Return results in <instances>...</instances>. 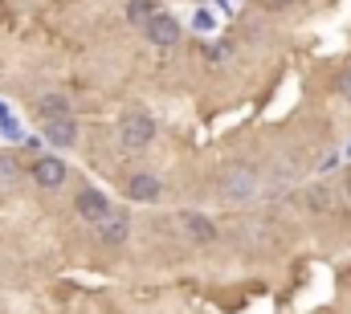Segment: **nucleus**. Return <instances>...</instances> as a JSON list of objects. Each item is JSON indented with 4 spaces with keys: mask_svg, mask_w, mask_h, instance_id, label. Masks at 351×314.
Returning a JSON list of instances; mask_svg holds the SVG:
<instances>
[{
    "mask_svg": "<svg viewBox=\"0 0 351 314\" xmlns=\"http://www.w3.org/2000/svg\"><path fill=\"white\" fill-rule=\"evenodd\" d=\"M160 192H164V184H160L156 171H131V180H127V196H131L135 204H152V200H160Z\"/></svg>",
    "mask_w": 351,
    "mask_h": 314,
    "instance_id": "39448f33",
    "label": "nucleus"
},
{
    "mask_svg": "<svg viewBox=\"0 0 351 314\" xmlns=\"http://www.w3.org/2000/svg\"><path fill=\"white\" fill-rule=\"evenodd\" d=\"M33 180L41 184V188H62L66 184V163L53 156H41L33 163Z\"/></svg>",
    "mask_w": 351,
    "mask_h": 314,
    "instance_id": "0eeeda50",
    "label": "nucleus"
},
{
    "mask_svg": "<svg viewBox=\"0 0 351 314\" xmlns=\"http://www.w3.org/2000/svg\"><path fill=\"white\" fill-rule=\"evenodd\" d=\"M152 16H160V0H127V21L131 25H147Z\"/></svg>",
    "mask_w": 351,
    "mask_h": 314,
    "instance_id": "9b49d317",
    "label": "nucleus"
},
{
    "mask_svg": "<svg viewBox=\"0 0 351 314\" xmlns=\"http://www.w3.org/2000/svg\"><path fill=\"white\" fill-rule=\"evenodd\" d=\"M114 139H119V147H123L127 156H139V152L152 147V139H156V119H152L147 110H127V114L119 119Z\"/></svg>",
    "mask_w": 351,
    "mask_h": 314,
    "instance_id": "f257e3e1",
    "label": "nucleus"
},
{
    "mask_svg": "<svg viewBox=\"0 0 351 314\" xmlns=\"http://www.w3.org/2000/svg\"><path fill=\"white\" fill-rule=\"evenodd\" d=\"M0 176H4V180H16V176H21V167H16L12 156H0Z\"/></svg>",
    "mask_w": 351,
    "mask_h": 314,
    "instance_id": "ddd939ff",
    "label": "nucleus"
},
{
    "mask_svg": "<svg viewBox=\"0 0 351 314\" xmlns=\"http://www.w3.org/2000/svg\"><path fill=\"white\" fill-rule=\"evenodd\" d=\"M221 192H225V200H229V204H237V200H250V196L258 192V176H254L250 167H237V171H229V176H225Z\"/></svg>",
    "mask_w": 351,
    "mask_h": 314,
    "instance_id": "20e7f679",
    "label": "nucleus"
},
{
    "mask_svg": "<svg viewBox=\"0 0 351 314\" xmlns=\"http://www.w3.org/2000/svg\"><path fill=\"white\" fill-rule=\"evenodd\" d=\"M98 237H102L106 245H123V241L131 237V221H127V213H110V217L98 225Z\"/></svg>",
    "mask_w": 351,
    "mask_h": 314,
    "instance_id": "1a4fd4ad",
    "label": "nucleus"
},
{
    "mask_svg": "<svg viewBox=\"0 0 351 314\" xmlns=\"http://www.w3.org/2000/svg\"><path fill=\"white\" fill-rule=\"evenodd\" d=\"M306 200H311V208H315V213H327V192H323V188H311V192H306Z\"/></svg>",
    "mask_w": 351,
    "mask_h": 314,
    "instance_id": "f8f14e48",
    "label": "nucleus"
},
{
    "mask_svg": "<svg viewBox=\"0 0 351 314\" xmlns=\"http://www.w3.org/2000/svg\"><path fill=\"white\" fill-rule=\"evenodd\" d=\"M269 8H294V4H302V0H265Z\"/></svg>",
    "mask_w": 351,
    "mask_h": 314,
    "instance_id": "2eb2a0df",
    "label": "nucleus"
},
{
    "mask_svg": "<svg viewBox=\"0 0 351 314\" xmlns=\"http://www.w3.org/2000/svg\"><path fill=\"white\" fill-rule=\"evenodd\" d=\"M41 135H45L53 147H74V143H78V123H74V114L41 119Z\"/></svg>",
    "mask_w": 351,
    "mask_h": 314,
    "instance_id": "7ed1b4c3",
    "label": "nucleus"
},
{
    "mask_svg": "<svg viewBox=\"0 0 351 314\" xmlns=\"http://www.w3.org/2000/svg\"><path fill=\"white\" fill-rule=\"evenodd\" d=\"M143 37H147L156 49H168V45H176V41H180V25H176V16L160 12V16H152V21L143 25Z\"/></svg>",
    "mask_w": 351,
    "mask_h": 314,
    "instance_id": "423d86ee",
    "label": "nucleus"
},
{
    "mask_svg": "<svg viewBox=\"0 0 351 314\" xmlns=\"http://www.w3.org/2000/svg\"><path fill=\"white\" fill-rule=\"evenodd\" d=\"M339 94H343V98H351V66L339 74Z\"/></svg>",
    "mask_w": 351,
    "mask_h": 314,
    "instance_id": "4468645a",
    "label": "nucleus"
},
{
    "mask_svg": "<svg viewBox=\"0 0 351 314\" xmlns=\"http://www.w3.org/2000/svg\"><path fill=\"white\" fill-rule=\"evenodd\" d=\"M70 114V98L66 94H41L37 98V119H62Z\"/></svg>",
    "mask_w": 351,
    "mask_h": 314,
    "instance_id": "9d476101",
    "label": "nucleus"
},
{
    "mask_svg": "<svg viewBox=\"0 0 351 314\" xmlns=\"http://www.w3.org/2000/svg\"><path fill=\"white\" fill-rule=\"evenodd\" d=\"M348 196H351V171H348Z\"/></svg>",
    "mask_w": 351,
    "mask_h": 314,
    "instance_id": "dca6fc26",
    "label": "nucleus"
},
{
    "mask_svg": "<svg viewBox=\"0 0 351 314\" xmlns=\"http://www.w3.org/2000/svg\"><path fill=\"white\" fill-rule=\"evenodd\" d=\"M74 208H78V217L90 221V225H102V221L114 213V208H110V200H106V192H98V188H78Z\"/></svg>",
    "mask_w": 351,
    "mask_h": 314,
    "instance_id": "f03ea898",
    "label": "nucleus"
},
{
    "mask_svg": "<svg viewBox=\"0 0 351 314\" xmlns=\"http://www.w3.org/2000/svg\"><path fill=\"white\" fill-rule=\"evenodd\" d=\"M180 229L192 237L196 245H208V241H217V225H213L208 217H200V213H180Z\"/></svg>",
    "mask_w": 351,
    "mask_h": 314,
    "instance_id": "6e6552de",
    "label": "nucleus"
}]
</instances>
